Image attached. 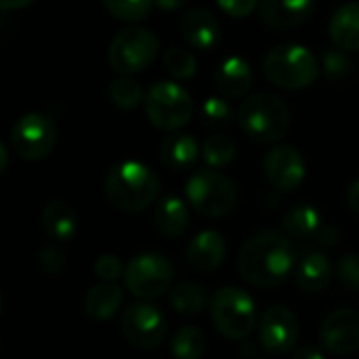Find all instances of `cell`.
<instances>
[{"label":"cell","mask_w":359,"mask_h":359,"mask_svg":"<svg viewBox=\"0 0 359 359\" xmlns=\"http://www.w3.org/2000/svg\"><path fill=\"white\" fill-rule=\"evenodd\" d=\"M347 67H349V61L339 53H328L324 59V69L330 78H339Z\"/></svg>","instance_id":"8d00e7d4"},{"label":"cell","mask_w":359,"mask_h":359,"mask_svg":"<svg viewBox=\"0 0 359 359\" xmlns=\"http://www.w3.org/2000/svg\"><path fill=\"white\" fill-rule=\"evenodd\" d=\"M204 349V334L196 326H183L170 339V353L175 359H200Z\"/></svg>","instance_id":"4316f807"},{"label":"cell","mask_w":359,"mask_h":359,"mask_svg":"<svg viewBox=\"0 0 359 359\" xmlns=\"http://www.w3.org/2000/svg\"><path fill=\"white\" fill-rule=\"evenodd\" d=\"M292 359H324V355L316 347H303L292 355Z\"/></svg>","instance_id":"ab89813d"},{"label":"cell","mask_w":359,"mask_h":359,"mask_svg":"<svg viewBox=\"0 0 359 359\" xmlns=\"http://www.w3.org/2000/svg\"><path fill=\"white\" fill-rule=\"evenodd\" d=\"M299 320L297 316L282 305L269 307L259 322V341L261 347L271 355H286L299 343Z\"/></svg>","instance_id":"7c38bea8"},{"label":"cell","mask_w":359,"mask_h":359,"mask_svg":"<svg viewBox=\"0 0 359 359\" xmlns=\"http://www.w3.org/2000/svg\"><path fill=\"white\" fill-rule=\"evenodd\" d=\"M170 305L181 316H198L206 307V290L196 282H183L172 288Z\"/></svg>","instance_id":"484cf974"},{"label":"cell","mask_w":359,"mask_h":359,"mask_svg":"<svg viewBox=\"0 0 359 359\" xmlns=\"http://www.w3.org/2000/svg\"><path fill=\"white\" fill-rule=\"evenodd\" d=\"M347 204H349V208H351L353 212H358L359 215V179L358 181H353V183L349 185V189H347Z\"/></svg>","instance_id":"f35d334b"},{"label":"cell","mask_w":359,"mask_h":359,"mask_svg":"<svg viewBox=\"0 0 359 359\" xmlns=\"http://www.w3.org/2000/svg\"><path fill=\"white\" fill-rule=\"evenodd\" d=\"M282 223H284V229L290 238L307 240L313 233H320L322 215L311 204H297L284 215Z\"/></svg>","instance_id":"d4e9b609"},{"label":"cell","mask_w":359,"mask_h":359,"mask_svg":"<svg viewBox=\"0 0 359 359\" xmlns=\"http://www.w3.org/2000/svg\"><path fill=\"white\" fill-rule=\"evenodd\" d=\"M185 40L200 50H210L221 42V23L208 8H191L181 21Z\"/></svg>","instance_id":"e0dca14e"},{"label":"cell","mask_w":359,"mask_h":359,"mask_svg":"<svg viewBox=\"0 0 359 359\" xmlns=\"http://www.w3.org/2000/svg\"><path fill=\"white\" fill-rule=\"evenodd\" d=\"M330 40L343 50H359V2L339 6L328 23Z\"/></svg>","instance_id":"ffe728a7"},{"label":"cell","mask_w":359,"mask_h":359,"mask_svg":"<svg viewBox=\"0 0 359 359\" xmlns=\"http://www.w3.org/2000/svg\"><path fill=\"white\" fill-rule=\"evenodd\" d=\"M227 244L219 231L206 229L187 244V263L202 273H212L225 261Z\"/></svg>","instance_id":"2e32d148"},{"label":"cell","mask_w":359,"mask_h":359,"mask_svg":"<svg viewBox=\"0 0 359 359\" xmlns=\"http://www.w3.org/2000/svg\"><path fill=\"white\" fill-rule=\"evenodd\" d=\"M6 164H8V149L6 145H0V172L6 170Z\"/></svg>","instance_id":"7bdbcfd3"},{"label":"cell","mask_w":359,"mask_h":359,"mask_svg":"<svg viewBox=\"0 0 359 359\" xmlns=\"http://www.w3.org/2000/svg\"><path fill=\"white\" fill-rule=\"evenodd\" d=\"M120 305H122V288L114 282H101L93 286L82 301L84 313L99 322L114 318Z\"/></svg>","instance_id":"7402d4cb"},{"label":"cell","mask_w":359,"mask_h":359,"mask_svg":"<svg viewBox=\"0 0 359 359\" xmlns=\"http://www.w3.org/2000/svg\"><path fill=\"white\" fill-rule=\"evenodd\" d=\"M38 265H40V269L46 273V276H50V278H55V276H59L61 271H63V267H65V257H63V252L57 248V246H44L42 248V252H40V257H38Z\"/></svg>","instance_id":"e575fe53"},{"label":"cell","mask_w":359,"mask_h":359,"mask_svg":"<svg viewBox=\"0 0 359 359\" xmlns=\"http://www.w3.org/2000/svg\"><path fill=\"white\" fill-rule=\"evenodd\" d=\"M175 269L172 263L156 252L135 257L124 269V286L139 299H154L168 290Z\"/></svg>","instance_id":"9c48e42d"},{"label":"cell","mask_w":359,"mask_h":359,"mask_svg":"<svg viewBox=\"0 0 359 359\" xmlns=\"http://www.w3.org/2000/svg\"><path fill=\"white\" fill-rule=\"evenodd\" d=\"M210 318L215 328L227 341H244L255 330L257 305L246 290L238 286H225L219 288L210 299Z\"/></svg>","instance_id":"5b68a950"},{"label":"cell","mask_w":359,"mask_h":359,"mask_svg":"<svg viewBox=\"0 0 359 359\" xmlns=\"http://www.w3.org/2000/svg\"><path fill=\"white\" fill-rule=\"evenodd\" d=\"M42 229L46 238L57 244L72 242L78 231V219L74 208L65 200H53L42 210Z\"/></svg>","instance_id":"d6986e66"},{"label":"cell","mask_w":359,"mask_h":359,"mask_svg":"<svg viewBox=\"0 0 359 359\" xmlns=\"http://www.w3.org/2000/svg\"><path fill=\"white\" fill-rule=\"evenodd\" d=\"M202 120L212 128L229 124V120H231L229 103L225 99H219V97H208L202 103Z\"/></svg>","instance_id":"1f68e13d"},{"label":"cell","mask_w":359,"mask_h":359,"mask_svg":"<svg viewBox=\"0 0 359 359\" xmlns=\"http://www.w3.org/2000/svg\"><path fill=\"white\" fill-rule=\"evenodd\" d=\"M202 158L210 168H225L236 158V143L225 135H212L202 145Z\"/></svg>","instance_id":"83f0119b"},{"label":"cell","mask_w":359,"mask_h":359,"mask_svg":"<svg viewBox=\"0 0 359 359\" xmlns=\"http://www.w3.org/2000/svg\"><path fill=\"white\" fill-rule=\"evenodd\" d=\"M185 196L189 206L202 217H225L238 202V191L231 179L215 168L194 172L185 183Z\"/></svg>","instance_id":"8992f818"},{"label":"cell","mask_w":359,"mask_h":359,"mask_svg":"<svg viewBox=\"0 0 359 359\" xmlns=\"http://www.w3.org/2000/svg\"><path fill=\"white\" fill-rule=\"evenodd\" d=\"M109 99L116 107L120 109H135L141 101H145L143 88L137 80H133L130 76H122L118 80H114L109 84Z\"/></svg>","instance_id":"f1b7e54d"},{"label":"cell","mask_w":359,"mask_h":359,"mask_svg":"<svg viewBox=\"0 0 359 359\" xmlns=\"http://www.w3.org/2000/svg\"><path fill=\"white\" fill-rule=\"evenodd\" d=\"M297 282L309 294L326 290L332 282V263L322 252H309L297 267Z\"/></svg>","instance_id":"603a6c76"},{"label":"cell","mask_w":359,"mask_h":359,"mask_svg":"<svg viewBox=\"0 0 359 359\" xmlns=\"http://www.w3.org/2000/svg\"><path fill=\"white\" fill-rule=\"evenodd\" d=\"M105 196L118 210L141 212L160 196V177L143 162L124 160L109 168Z\"/></svg>","instance_id":"7a4b0ae2"},{"label":"cell","mask_w":359,"mask_h":359,"mask_svg":"<svg viewBox=\"0 0 359 359\" xmlns=\"http://www.w3.org/2000/svg\"><path fill=\"white\" fill-rule=\"evenodd\" d=\"M238 122L248 139L257 143H276L290 128V109L278 95L255 93L242 101Z\"/></svg>","instance_id":"3957f363"},{"label":"cell","mask_w":359,"mask_h":359,"mask_svg":"<svg viewBox=\"0 0 359 359\" xmlns=\"http://www.w3.org/2000/svg\"><path fill=\"white\" fill-rule=\"evenodd\" d=\"M316 11V0H261V19L273 29L303 25Z\"/></svg>","instance_id":"9a60e30c"},{"label":"cell","mask_w":359,"mask_h":359,"mask_svg":"<svg viewBox=\"0 0 359 359\" xmlns=\"http://www.w3.org/2000/svg\"><path fill=\"white\" fill-rule=\"evenodd\" d=\"M265 76L280 88L301 90L318 80L320 63L316 55L301 44H280L265 57Z\"/></svg>","instance_id":"277c9868"},{"label":"cell","mask_w":359,"mask_h":359,"mask_svg":"<svg viewBox=\"0 0 359 359\" xmlns=\"http://www.w3.org/2000/svg\"><path fill=\"white\" fill-rule=\"evenodd\" d=\"M145 116L160 130L183 128L194 114L191 95L177 82H158L145 95Z\"/></svg>","instance_id":"52a82bcc"},{"label":"cell","mask_w":359,"mask_h":359,"mask_svg":"<svg viewBox=\"0 0 359 359\" xmlns=\"http://www.w3.org/2000/svg\"><path fill=\"white\" fill-rule=\"evenodd\" d=\"M154 223L158 231L166 238H179L189 227L187 204L179 196H166L158 202L154 210Z\"/></svg>","instance_id":"44dd1931"},{"label":"cell","mask_w":359,"mask_h":359,"mask_svg":"<svg viewBox=\"0 0 359 359\" xmlns=\"http://www.w3.org/2000/svg\"><path fill=\"white\" fill-rule=\"evenodd\" d=\"M341 240V231L337 227H322L318 233V242L320 246H334Z\"/></svg>","instance_id":"74e56055"},{"label":"cell","mask_w":359,"mask_h":359,"mask_svg":"<svg viewBox=\"0 0 359 359\" xmlns=\"http://www.w3.org/2000/svg\"><path fill=\"white\" fill-rule=\"evenodd\" d=\"M303 154L292 145H276L265 156V175L269 183L280 191H294L305 181Z\"/></svg>","instance_id":"5bb4252c"},{"label":"cell","mask_w":359,"mask_h":359,"mask_svg":"<svg viewBox=\"0 0 359 359\" xmlns=\"http://www.w3.org/2000/svg\"><path fill=\"white\" fill-rule=\"evenodd\" d=\"M297 248L280 231H261L248 238L238 252L242 280L257 288L284 284L297 267Z\"/></svg>","instance_id":"6da1fadb"},{"label":"cell","mask_w":359,"mask_h":359,"mask_svg":"<svg viewBox=\"0 0 359 359\" xmlns=\"http://www.w3.org/2000/svg\"><path fill=\"white\" fill-rule=\"evenodd\" d=\"M322 347L339 358L351 355L359 349V313L353 309L332 311L320 328Z\"/></svg>","instance_id":"4fadbf2b"},{"label":"cell","mask_w":359,"mask_h":359,"mask_svg":"<svg viewBox=\"0 0 359 359\" xmlns=\"http://www.w3.org/2000/svg\"><path fill=\"white\" fill-rule=\"evenodd\" d=\"M198 156H200V145L191 135H168L160 145V158L172 170L191 168Z\"/></svg>","instance_id":"cb8c5ba5"},{"label":"cell","mask_w":359,"mask_h":359,"mask_svg":"<svg viewBox=\"0 0 359 359\" xmlns=\"http://www.w3.org/2000/svg\"><path fill=\"white\" fill-rule=\"evenodd\" d=\"M103 4L116 19L135 23V21H143L149 15L151 4L156 2L154 0H103Z\"/></svg>","instance_id":"4dcf8cb0"},{"label":"cell","mask_w":359,"mask_h":359,"mask_svg":"<svg viewBox=\"0 0 359 359\" xmlns=\"http://www.w3.org/2000/svg\"><path fill=\"white\" fill-rule=\"evenodd\" d=\"M164 67L168 69V74L177 80H189L196 69H198V61L196 57L181 46H172L164 53Z\"/></svg>","instance_id":"f546056e"},{"label":"cell","mask_w":359,"mask_h":359,"mask_svg":"<svg viewBox=\"0 0 359 359\" xmlns=\"http://www.w3.org/2000/svg\"><path fill=\"white\" fill-rule=\"evenodd\" d=\"M57 141V128L44 114L32 111L21 116L11 130V147L25 162L44 160Z\"/></svg>","instance_id":"30bf717a"},{"label":"cell","mask_w":359,"mask_h":359,"mask_svg":"<svg viewBox=\"0 0 359 359\" xmlns=\"http://www.w3.org/2000/svg\"><path fill=\"white\" fill-rule=\"evenodd\" d=\"M158 48L160 42L149 29L126 27L114 36L107 50V59L116 72L124 76H133L147 69V65H151V61L158 55Z\"/></svg>","instance_id":"ba28073f"},{"label":"cell","mask_w":359,"mask_h":359,"mask_svg":"<svg viewBox=\"0 0 359 359\" xmlns=\"http://www.w3.org/2000/svg\"><path fill=\"white\" fill-rule=\"evenodd\" d=\"M95 276L103 282H116L118 278H124L120 259L116 255H101L95 261Z\"/></svg>","instance_id":"836d02e7"},{"label":"cell","mask_w":359,"mask_h":359,"mask_svg":"<svg viewBox=\"0 0 359 359\" xmlns=\"http://www.w3.org/2000/svg\"><path fill=\"white\" fill-rule=\"evenodd\" d=\"M337 276L345 288L359 290V255H345L337 263Z\"/></svg>","instance_id":"d6a6232c"},{"label":"cell","mask_w":359,"mask_h":359,"mask_svg":"<svg viewBox=\"0 0 359 359\" xmlns=\"http://www.w3.org/2000/svg\"><path fill=\"white\" fill-rule=\"evenodd\" d=\"M162 11H177V8H181L187 0H154Z\"/></svg>","instance_id":"b9f144b4"},{"label":"cell","mask_w":359,"mask_h":359,"mask_svg":"<svg viewBox=\"0 0 359 359\" xmlns=\"http://www.w3.org/2000/svg\"><path fill=\"white\" fill-rule=\"evenodd\" d=\"M34 2L36 0H0V8L2 11H15V8H25Z\"/></svg>","instance_id":"60d3db41"},{"label":"cell","mask_w":359,"mask_h":359,"mask_svg":"<svg viewBox=\"0 0 359 359\" xmlns=\"http://www.w3.org/2000/svg\"><path fill=\"white\" fill-rule=\"evenodd\" d=\"M252 67L244 57H227L219 69L215 72V84L219 88L221 95L229 97V99H240L250 90L252 84Z\"/></svg>","instance_id":"ac0fdd59"},{"label":"cell","mask_w":359,"mask_h":359,"mask_svg":"<svg viewBox=\"0 0 359 359\" xmlns=\"http://www.w3.org/2000/svg\"><path fill=\"white\" fill-rule=\"evenodd\" d=\"M120 328L124 339L143 351L156 349L166 339V318L164 313L149 303H133L122 311Z\"/></svg>","instance_id":"8fae6325"},{"label":"cell","mask_w":359,"mask_h":359,"mask_svg":"<svg viewBox=\"0 0 359 359\" xmlns=\"http://www.w3.org/2000/svg\"><path fill=\"white\" fill-rule=\"evenodd\" d=\"M257 2H259V0H217L219 8H221L225 15L236 17V19L248 17V15L255 11Z\"/></svg>","instance_id":"d590c367"}]
</instances>
